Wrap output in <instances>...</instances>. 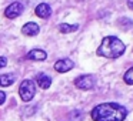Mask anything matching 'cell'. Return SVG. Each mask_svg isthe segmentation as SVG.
<instances>
[{
  "label": "cell",
  "instance_id": "obj_1",
  "mask_svg": "<svg viewBox=\"0 0 133 121\" xmlns=\"http://www.w3.org/2000/svg\"><path fill=\"white\" fill-rule=\"evenodd\" d=\"M93 121H123L127 108L117 103H102L92 110Z\"/></svg>",
  "mask_w": 133,
  "mask_h": 121
},
{
  "label": "cell",
  "instance_id": "obj_2",
  "mask_svg": "<svg viewBox=\"0 0 133 121\" xmlns=\"http://www.w3.org/2000/svg\"><path fill=\"white\" fill-rule=\"evenodd\" d=\"M124 50L126 46L120 39H117L116 36H106L96 50V54L106 58H117L124 53Z\"/></svg>",
  "mask_w": 133,
  "mask_h": 121
},
{
  "label": "cell",
  "instance_id": "obj_3",
  "mask_svg": "<svg viewBox=\"0 0 133 121\" xmlns=\"http://www.w3.org/2000/svg\"><path fill=\"white\" fill-rule=\"evenodd\" d=\"M19 94H20V98L24 103L32 101L35 94H36V83L33 80H30V78L23 80L20 87H19Z\"/></svg>",
  "mask_w": 133,
  "mask_h": 121
},
{
  "label": "cell",
  "instance_id": "obj_4",
  "mask_svg": "<svg viewBox=\"0 0 133 121\" xmlns=\"http://www.w3.org/2000/svg\"><path fill=\"white\" fill-rule=\"evenodd\" d=\"M96 83V77L93 74H83V75H79L77 78H75L73 84H75L77 88L80 90H90L95 87Z\"/></svg>",
  "mask_w": 133,
  "mask_h": 121
},
{
  "label": "cell",
  "instance_id": "obj_5",
  "mask_svg": "<svg viewBox=\"0 0 133 121\" xmlns=\"http://www.w3.org/2000/svg\"><path fill=\"white\" fill-rule=\"evenodd\" d=\"M23 10H24V6L20 2H13L12 4H9V6L6 7L4 16H6L7 19H16L23 13Z\"/></svg>",
  "mask_w": 133,
  "mask_h": 121
},
{
  "label": "cell",
  "instance_id": "obj_6",
  "mask_svg": "<svg viewBox=\"0 0 133 121\" xmlns=\"http://www.w3.org/2000/svg\"><path fill=\"white\" fill-rule=\"evenodd\" d=\"M73 67H75V63L70 58H62V60H57L55 63V70L57 73H67Z\"/></svg>",
  "mask_w": 133,
  "mask_h": 121
},
{
  "label": "cell",
  "instance_id": "obj_7",
  "mask_svg": "<svg viewBox=\"0 0 133 121\" xmlns=\"http://www.w3.org/2000/svg\"><path fill=\"white\" fill-rule=\"evenodd\" d=\"M26 58L33 61H44L47 58V53L42 49H33L26 54Z\"/></svg>",
  "mask_w": 133,
  "mask_h": 121
},
{
  "label": "cell",
  "instance_id": "obj_8",
  "mask_svg": "<svg viewBox=\"0 0 133 121\" xmlns=\"http://www.w3.org/2000/svg\"><path fill=\"white\" fill-rule=\"evenodd\" d=\"M22 33H23L24 36H29V37L37 36L39 33H40V27H39V24L33 23V21H29V23H26L22 27Z\"/></svg>",
  "mask_w": 133,
  "mask_h": 121
},
{
  "label": "cell",
  "instance_id": "obj_9",
  "mask_svg": "<svg viewBox=\"0 0 133 121\" xmlns=\"http://www.w3.org/2000/svg\"><path fill=\"white\" fill-rule=\"evenodd\" d=\"M36 16H39L40 19H49L52 16V7L47 3H40L37 4V7L35 9Z\"/></svg>",
  "mask_w": 133,
  "mask_h": 121
},
{
  "label": "cell",
  "instance_id": "obj_10",
  "mask_svg": "<svg viewBox=\"0 0 133 121\" xmlns=\"http://www.w3.org/2000/svg\"><path fill=\"white\" fill-rule=\"evenodd\" d=\"M36 83H37V86L40 87V88L47 90L50 87V84H52V78L47 74H44V73H40V74L36 75Z\"/></svg>",
  "mask_w": 133,
  "mask_h": 121
},
{
  "label": "cell",
  "instance_id": "obj_11",
  "mask_svg": "<svg viewBox=\"0 0 133 121\" xmlns=\"http://www.w3.org/2000/svg\"><path fill=\"white\" fill-rule=\"evenodd\" d=\"M16 81V75L13 73L9 74H2L0 75V87H9Z\"/></svg>",
  "mask_w": 133,
  "mask_h": 121
},
{
  "label": "cell",
  "instance_id": "obj_12",
  "mask_svg": "<svg viewBox=\"0 0 133 121\" xmlns=\"http://www.w3.org/2000/svg\"><path fill=\"white\" fill-rule=\"evenodd\" d=\"M77 29H79V24H67V23L59 24V30H60V33H64V34L72 33V32H76Z\"/></svg>",
  "mask_w": 133,
  "mask_h": 121
},
{
  "label": "cell",
  "instance_id": "obj_13",
  "mask_svg": "<svg viewBox=\"0 0 133 121\" xmlns=\"http://www.w3.org/2000/svg\"><path fill=\"white\" fill-rule=\"evenodd\" d=\"M116 24L123 30H127V29H132L133 27V21L130 20L129 17H120L117 21H116Z\"/></svg>",
  "mask_w": 133,
  "mask_h": 121
},
{
  "label": "cell",
  "instance_id": "obj_14",
  "mask_svg": "<svg viewBox=\"0 0 133 121\" xmlns=\"http://www.w3.org/2000/svg\"><path fill=\"white\" fill-rule=\"evenodd\" d=\"M123 80H124V83H126V84H129V86H133V67H130V69L127 70L126 73H124Z\"/></svg>",
  "mask_w": 133,
  "mask_h": 121
},
{
  "label": "cell",
  "instance_id": "obj_15",
  "mask_svg": "<svg viewBox=\"0 0 133 121\" xmlns=\"http://www.w3.org/2000/svg\"><path fill=\"white\" fill-rule=\"evenodd\" d=\"M6 66H7L6 57H2V56H0V69H3V67H6Z\"/></svg>",
  "mask_w": 133,
  "mask_h": 121
},
{
  "label": "cell",
  "instance_id": "obj_16",
  "mask_svg": "<svg viewBox=\"0 0 133 121\" xmlns=\"http://www.w3.org/2000/svg\"><path fill=\"white\" fill-rule=\"evenodd\" d=\"M6 101V93L4 91H0V104H3Z\"/></svg>",
  "mask_w": 133,
  "mask_h": 121
},
{
  "label": "cell",
  "instance_id": "obj_17",
  "mask_svg": "<svg viewBox=\"0 0 133 121\" xmlns=\"http://www.w3.org/2000/svg\"><path fill=\"white\" fill-rule=\"evenodd\" d=\"M127 6H129V9L133 10V0H127Z\"/></svg>",
  "mask_w": 133,
  "mask_h": 121
}]
</instances>
